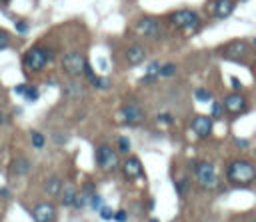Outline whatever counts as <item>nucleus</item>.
I'll list each match as a JSON object with an SVG mask.
<instances>
[{"mask_svg": "<svg viewBox=\"0 0 256 222\" xmlns=\"http://www.w3.org/2000/svg\"><path fill=\"white\" fill-rule=\"evenodd\" d=\"M252 44H254V48H256V38H252Z\"/></svg>", "mask_w": 256, "mask_h": 222, "instance_id": "41", "label": "nucleus"}, {"mask_svg": "<svg viewBox=\"0 0 256 222\" xmlns=\"http://www.w3.org/2000/svg\"><path fill=\"white\" fill-rule=\"evenodd\" d=\"M122 172L128 180H134V178H140L142 176V164L136 156H128L122 164Z\"/></svg>", "mask_w": 256, "mask_h": 222, "instance_id": "12", "label": "nucleus"}, {"mask_svg": "<svg viewBox=\"0 0 256 222\" xmlns=\"http://www.w3.org/2000/svg\"><path fill=\"white\" fill-rule=\"evenodd\" d=\"M114 220L116 222H126L128 220V212L126 210H116L114 212Z\"/></svg>", "mask_w": 256, "mask_h": 222, "instance_id": "33", "label": "nucleus"}, {"mask_svg": "<svg viewBox=\"0 0 256 222\" xmlns=\"http://www.w3.org/2000/svg\"><path fill=\"white\" fill-rule=\"evenodd\" d=\"M88 204H90V208H92V210H100V208L104 206V200H102V196H100V194H96V192H94V194L88 198Z\"/></svg>", "mask_w": 256, "mask_h": 222, "instance_id": "26", "label": "nucleus"}, {"mask_svg": "<svg viewBox=\"0 0 256 222\" xmlns=\"http://www.w3.org/2000/svg\"><path fill=\"white\" fill-rule=\"evenodd\" d=\"M0 2H2V4H8V2H10V0H0Z\"/></svg>", "mask_w": 256, "mask_h": 222, "instance_id": "42", "label": "nucleus"}, {"mask_svg": "<svg viewBox=\"0 0 256 222\" xmlns=\"http://www.w3.org/2000/svg\"><path fill=\"white\" fill-rule=\"evenodd\" d=\"M130 140L126 138V136H118V140H116V150L118 152H122V154H128L130 152Z\"/></svg>", "mask_w": 256, "mask_h": 222, "instance_id": "23", "label": "nucleus"}, {"mask_svg": "<svg viewBox=\"0 0 256 222\" xmlns=\"http://www.w3.org/2000/svg\"><path fill=\"white\" fill-rule=\"evenodd\" d=\"M124 58H126V62H128L130 66H138L140 62H144L146 50H144V46H140V44H132L130 48H126Z\"/></svg>", "mask_w": 256, "mask_h": 222, "instance_id": "14", "label": "nucleus"}, {"mask_svg": "<svg viewBox=\"0 0 256 222\" xmlns=\"http://www.w3.org/2000/svg\"><path fill=\"white\" fill-rule=\"evenodd\" d=\"M64 92H66V96H70V98H78V96H82L84 88H82V84H78V82H70V84L64 88Z\"/></svg>", "mask_w": 256, "mask_h": 222, "instance_id": "21", "label": "nucleus"}, {"mask_svg": "<svg viewBox=\"0 0 256 222\" xmlns=\"http://www.w3.org/2000/svg\"><path fill=\"white\" fill-rule=\"evenodd\" d=\"M90 82L94 84V88H100V90H106L110 86V80L108 78H102V76H94Z\"/></svg>", "mask_w": 256, "mask_h": 222, "instance_id": "28", "label": "nucleus"}, {"mask_svg": "<svg viewBox=\"0 0 256 222\" xmlns=\"http://www.w3.org/2000/svg\"><path fill=\"white\" fill-rule=\"evenodd\" d=\"M50 56H52V52H50L48 48H44V46H32V48L24 54L22 64H24V68H26L28 72H40V70L48 64Z\"/></svg>", "mask_w": 256, "mask_h": 222, "instance_id": "4", "label": "nucleus"}, {"mask_svg": "<svg viewBox=\"0 0 256 222\" xmlns=\"http://www.w3.org/2000/svg\"><path fill=\"white\" fill-rule=\"evenodd\" d=\"M212 116H208V114H198V116H194L192 118V130H194V134L198 136V138H208L210 136V132H212Z\"/></svg>", "mask_w": 256, "mask_h": 222, "instance_id": "9", "label": "nucleus"}, {"mask_svg": "<svg viewBox=\"0 0 256 222\" xmlns=\"http://www.w3.org/2000/svg\"><path fill=\"white\" fill-rule=\"evenodd\" d=\"M8 46H10V34L4 28H0V50H4Z\"/></svg>", "mask_w": 256, "mask_h": 222, "instance_id": "32", "label": "nucleus"}, {"mask_svg": "<svg viewBox=\"0 0 256 222\" xmlns=\"http://www.w3.org/2000/svg\"><path fill=\"white\" fill-rule=\"evenodd\" d=\"M150 222H160V220H156V218H150Z\"/></svg>", "mask_w": 256, "mask_h": 222, "instance_id": "40", "label": "nucleus"}, {"mask_svg": "<svg viewBox=\"0 0 256 222\" xmlns=\"http://www.w3.org/2000/svg\"><path fill=\"white\" fill-rule=\"evenodd\" d=\"M84 66H86V58L82 52H68L62 58V70L72 78L84 74Z\"/></svg>", "mask_w": 256, "mask_h": 222, "instance_id": "5", "label": "nucleus"}, {"mask_svg": "<svg viewBox=\"0 0 256 222\" xmlns=\"http://www.w3.org/2000/svg\"><path fill=\"white\" fill-rule=\"evenodd\" d=\"M22 96H24V100L34 102V100H38V88H36V86H32V84H28V88H26V92H24Z\"/></svg>", "mask_w": 256, "mask_h": 222, "instance_id": "27", "label": "nucleus"}, {"mask_svg": "<svg viewBox=\"0 0 256 222\" xmlns=\"http://www.w3.org/2000/svg\"><path fill=\"white\" fill-rule=\"evenodd\" d=\"M168 22H170L176 30H184V32H194V30L200 26L198 14H196L194 10H188V8H180V10L170 12Z\"/></svg>", "mask_w": 256, "mask_h": 222, "instance_id": "3", "label": "nucleus"}, {"mask_svg": "<svg viewBox=\"0 0 256 222\" xmlns=\"http://www.w3.org/2000/svg\"><path fill=\"white\" fill-rule=\"evenodd\" d=\"M84 76H86L88 80H92V78L96 76V74H94V70H92V66H90L88 62H86V66H84Z\"/></svg>", "mask_w": 256, "mask_h": 222, "instance_id": "35", "label": "nucleus"}, {"mask_svg": "<svg viewBox=\"0 0 256 222\" xmlns=\"http://www.w3.org/2000/svg\"><path fill=\"white\" fill-rule=\"evenodd\" d=\"M230 82H232V88H234V90H240V88H242V82H240L236 76H232V78H230Z\"/></svg>", "mask_w": 256, "mask_h": 222, "instance_id": "36", "label": "nucleus"}, {"mask_svg": "<svg viewBox=\"0 0 256 222\" xmlns=\"http://www.w3.org/2000/svg\"><path fill=\"white\" fill-rule=\"evenodd\" d=\"M226 178L234 186H248L256 178V166L250 160H232L226 168Z\"/></svg>", "mask_w": 256, "mask_h": 222, "instance_id": "1", "label": "nucleus"}, {"mask_svg": "<svg viewBox=\"0 0 256 222\" xmlns=\"http://www.w3.org/2000/svg\"><path fill=\"white\" fill-rule=\"evenodd\" d=\"M26 88H28V84H18V86H16V88H14V92H16V94H20V96H22V94H24V92H26Z\"/></svg>", "mask_w": 256, "mask_h": 222, "instance_id": "37", "label": "nucleus"}, {"mask_svg": "<svg viewBox=\"0 0 256 222\" xmlns=\"http://www.w3.org/2000/svg\"><path fill=\"white\" fill-rule=\"evenodd\" d=\"M60 202H62V206H74V200H76V196H78V190H76V186L74 184H64L62 186V190H60Z\"/></svg>", "mask_w": 256, "mask_h": 222, "instance_id": "17", "label": "nucleus"}, {"mask_svg": "<svg viewBox=\"0 0 256 222\" xmlns=\"http://www.w3.org/2000/svg\"><path fill=\"white\" fill-rule=\"evenodd\" d=\"M118 118L122 124H128V126H136L144 120V110L138 106V104H124L118 112Z\"/></svg>", "mask_w": 256, "mask_h": 222, "instance_id": "7", "label": "nucleus"}, {"mask_svg": "<svg viewBox=\"0 0 256 222\" xmlns=\"http://www.w3.org/2000/svg\"><path fill=\"white\" fill-rule=\"evenodd\" d=\"M236 144H238L240 148H246V146H248V140H240V138H238V140H236Z\"/></svg>", "mask_w": 256, "mask_h": 222, "instance_id": "39", "label": "nucleus"}, {"mask_svg": "<svg viewBox=\"0 0 256 222\" xmlns=\"http://www.w3.org/2000/svg\"><path fill=\"white\" fill-rule=\"evenodd\" d=\"M176 74V64L168 62V64H162L160 66V78H170Z\"/></svg>", "mask_w": 256, "mask_h": 222, "instance_id": "24", "label": "nucleus"}, {"mask_svg": "<svg viewBox=\"0 0 256 222\" xmlns=\"http://www.w3.org/2000/svg\"><path fill=\"white\" fill-rule=\"evenodd\" d=\"M190 170H192V176L198 182V186H202L204 190H216L220 186V178L216 174V168L210 162L196 160L190 164Z\"/></svg>", "mask_w": 256, "mask_h": 222, "instance_id": "2", "label": "nucleus"}, {"mask_svg": "<svg viewBox=\"0 0 256 222\" xmlns=\"http://www.w3.org/2000/svg\"><path fill=\"white\" fill-rule=\"evenodd\" d=\"M98 214H100L102 220H114V210L108 208V206H102V208L98 210Z\"/></svg>", "mask_w": 256, "mask_h": 222, "instance_id": "31", "label": "nucleus"}, {"mask_svg": "<svg viewBox=\"0 0 256 222\" xmlns=\"http://www.w3.org/2000/svg\"><path fill=\"white\" fill-rule=\"evenodd\" d=\"M94 158H96V164H98L102 170H106V172H110V170H114V168L118 166V154H116V150H112V146H108V144L98 146Z\"/></svg>", "mask_w": 256, "mask_h": 222, "instance_id": "6", "label": "nucleus"}, {"mask_svg": "<svg viewBox=\"0 0 256 222\" xmlns=\"http://www.w3.org/2000/svg\"><path fill=\"white\" fill-rule=\"evenodd\" d=\"M210 116H212L214 120L224 118V106H222V102H212V112H210Z\"/></svg>", "mask_w": 256, "mask_h": 222, "instance_id": "25", "label": "nucleus"}, {"mask_svg": "<svg viewBox=\"0 0 256 222\" xmlns=\"http://www.w3.org/2000/svg\"><path fill=\"white\" fill-rule=\"evenodd\" d=\"M232 12H234V0H214L212 2V14H214V18L224 20Z\"/></svg>", "mask_w": 256, "mask_h": 222, "instance_id": "13", "label": "nucleus"}, {"mask_svg": "<svg viewBox=\"0 0 256 222\" xmlns=\"http://www.w3.org/2000/svg\"><path fill=\"white\" fill-rule=\"evenodd\" d=\"M30 142H32V146H34L36 150H42L44 144H46V136H44L42 132H38V130H32V132H30Z\"/></svg>", "mask_w": 256, "mask_h": 222, "instance_id": "20", "label": "nucleus"}, {"mask_svg": "<svg viewBox=\"0 0 256 222\" xmlns=\"http://www.w3.org/2000/svg\"><path fill=\"white\" fill-rule=\"evenodd\" d=\"M0 90H2V84H0Z\"/></svg>", "mask_w": 256, "mask_h": 222, "instance_id": "43", "label": "nucleus"}, {"mask_svg": "<svg viewBox=\"0 0 256 222\" xmlns=\"http://www.w3.org/2000/svg\"><path fill=\"white\" fill-rule=\"evenodd\" d=\"M8 170H10L12 176H26V174L32 170V164H30L28 158H24V156H16V158L10 162Z\"/></svg>", "mask_w": 256, "mask_h": 222, "instance_id": "15", "label": "nucleus"}, {"mask_svg": "<svg viewBox=\"0 0 256 222\" xmlns=\"http://www.w3.org/2000/svg\"><path fill=\"white\" fill-rule=\"evenodd\" d=\"M222 106H224V110H226L228 114L236 116V114L244 112L248 104H246V98H244L240 92H232V94H228V96L222 100Z\"/></svg>", "mask_w": 256, "mask_h": 222, "instance_id": "8", "label": "nucleus"}, {"mask_svg": "<svg viewBox=\"0 0 256 222\" xmlns=\"http://www.w3.org/2000/svg\"><path fill=\"white\" fill-rule=\"evenodd\" d=\"M62 180L58 178V176H50V178H46V182H44V192L48 194V196H58L60 194V190H62Z\"/></svg>", "mask_w": 256, "mask_h": 222, "instance_id": "18", "label": "nucleus"}, {"mask_svg": "<svg viewBox=\"0 0 256 222\" xmlns=\"http://www.w3.org/2000/svg\"><path fill=\"white\" fill-rule=\"evenodd\" d=\"M194 98H196L198 102H210V100H212V92H210L208 88H196V90H194Z\"/></svg>", "mask_w": 256, "mask_h": 222, "instance_id": "22", "label": "nucleus"}, {"mask_svg": "<svg viewBox=\"0 0 256 222\" xmlns=\"http://www.w3.org/2000/svg\"><path fill=\"white\" fill-rule=\"evenodd\" d=\"M136 30H138L140 34L148 36V38H158V34H160V24H158L156 18L146 16V18H140V20H138Z\"/></svg>", "mask_w": 256, "mask_h": 222, "instance_id": "11", "label": "nucleus"}, {"mask_svg": "<svg viewBox=\"0 0 256 222\" xmlns=\"http://www.w3.org/2000/svg\"><path fill=\"white\" fill-rule=\"evenodd\" d=\"M156 78H160V64H158V62H152V64L146 68V72H144V76L140 78V82L150 84V82H154Z\"/></svg>", "mask_w": 256, "mask_h": 222, "instance_id": "19", "label": "nucleus"}, {"mask_svg": "<svg viewBox=\"0 0 256 222\" xmlns=\"http://www.w3.org/2000/svg\"><path fill=\"white\" fill-rule=\"evenodd\" d=\"M0 198H10V190L8 188H0Z\"/></svg>", "mask_w": 256, "mask_h": 222, "instance_id": "38", "label": "nucleus"}, {"mask_svg": "<svg viewBox=\"0 0 256 222\" xmlns=\"http://www.w3.org/2000/svg\"><path fill=\"white\" fill-rule=\"evenodd\" d=\"M244 54H246V44L242 40H234V42L226 44L224 50H222V56H226V58H238V56H244Z\"/></svg>", "mask_w": 256, "mask_h": 222, "instance_id": "16", "label": "nucleus"}, {"mask_svg": "<svg viewBox=\"0 0 256 222\" xmlns=\"http://www.w3.org/2000/svg\"><path fill=\"white\" fill-rule=\"evenodd\" d=\"M156 120H158V124H164V126H170V124H174V116H172V114H168V112H162V114H158V116H156Z\"/></svg>", "mask_w": 256, "mask_h": 222, "instance_id": "30", "label": "nucleus"}, {"mask_svg": "<svg viewBox=\"0 0 256 222\" xmlns=\"http://www.w3.org/2000/svg\"><path fill=\"white\" fill-rule=\"evenodd\" d=\"M174 188L178 194H184V190L188 188V180H180V182H174Z\"/></svg>", "mask_w": 256, "mask_h": 222, "instance_id": "34", "label": "nucleus"}, {"mask_svg": "<svg viewBox=\"0 0 256 222\" xmlns=\"http://www.w3.org/2000/svg\"><path fill=\"white\" fill-rule=\"evenodd\" d=\"M30 214H32L34 222H52L56 218V208L50 202H40V204H36L32 208Z\"/></svg>", "mask_w": 256, "mask_h": 222, "instance_id": "10", "label": "nucleus"}, {"mask_svg": "<svg viewBox=\"0 0 256 222\" xmlns=\"http://www.w3.org/2000/svg\"><path fill=\"white\" fill-rule=\"evenodd\" d=\"M14 28H16L18 34H26V32L30 30V24H28V20H22V18H20V20L14 22Z\"/></svg>", "mask_w": 256, "mask_h": 222, "instance_id": "29", "label": "nucleus"}]
</instances>
